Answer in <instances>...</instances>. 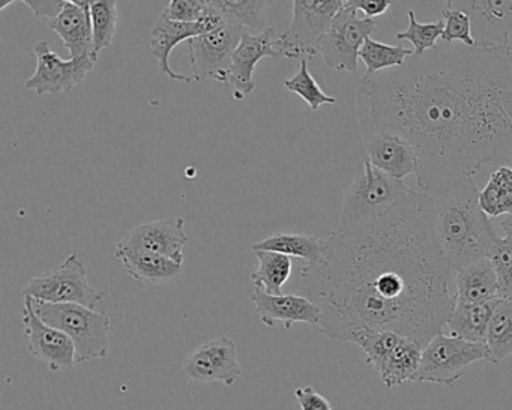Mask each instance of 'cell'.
Masks as SVG:
<instances>
[{
    "label": "cell",
    "mask_w": 512,
    "mask_h": 410,
    "mask_svg": "<svg viewBox=\"0 0 512 410\" xmlns=\"http://www.w3.org/2000/svg\"><path fill=\"white\" fill-rule=\"evenodd\" d=\"M359 94L374 130L412 146L422 193H448L511 158V44L442 41L401 67L365 74Z\"/></svg>",
    "instance_id": "cell-1"
},
{
    "label": "cell",
    "mask_w": 512,
    "mask_h": 410,
    "mask_svg": "<svg viewBox=\"0 0 512 410\" xmlns=\"http://www.w3.org/2000/svg\"><path fill=\"white\" fill-rule=\"evenodd\" d=\"M454 269L440 247L433 196L410 190L364 223L338 226L299 289L322 310L320 332L349 343L359 329H391L427 346L454 305Z\"/></svg>",
    "instance_id": "cell-2"
},
{
    "label": "cell",
    "mask_w": 512,
    "mask_h": 410,
    "mask_svg": "<svg viewBox=\"0 0 512 410\" xmlns=\"http://www.w3.org/2000/svg\"><path fill=\"white\" fill-rule=\"evenodd\" d=\"M433 203L437 239L454 271L490 256L499 236L479 206L473 179L433 196Z\"/></svg>",
    "instance_id": "cell-3"
},
{
    "label": "cell",
    "mask_w": 512,
    "mask_h": 410,
    "mask_svg": "<svg viewBox=\"0 0 512 410\" xmlns=\"http://www.w3.org/2000/svg\"><path fill=\"white\" fill-rule=\"evenodd\" d=\"M38 316L70 337L76 347L77 365L107 358L110 320L104 314L80 304H53L31 298Z\"/></svg>",
    "instance_id": "cell-4"
},
{
    "label": "cell",
    "mask_w": 512,
    "mask_h": 410,
    "mask_svg": "<svg viewBox=\"0 0 512 410\" xmlns=\"http://www.w3.org/2000/svg\"><path fill=\"white\" fill-rule=\"evenodd\" d=\"M409 191L410 188L401 179L380 172L364 157L344 194L340 224L352 226L374 220L385 214Z\"/></svg>",
    "instance_id": "cell-5"
},
{
    "label": "cell",
    "mask_w": 512,
    "mask_h": 410,
    "mask_svg": "<svg viewBox=\"0 0 512 410\" xmlns=\"http://www.w3.org/2000/svg\"><path fill=\"white\" fill-rule=\"evenodd\" d=\"M476 361H488L487 344L473 343L442 331L422 349L416 382L455 385Z\"/></svg>",
    "instance_id": "cell-6"
},
{
    "label": "cell",
    "mask_w": 512,
    "mask_h": 410,
    "mask_svg": "<svg viewBox=\"0 0 512 410\" xmlns=\"http://www.w3.org/2000/svg\"><path fill=\"white\" fill-rule=\"evenodd\" d=\"M343 7L344 0H293L292 23L278 35L281 58L302 61L316 56L320 38Z\"/></svg>",
    "instance_id": "cell-7"
},
{
    "label": "cell",
    "mask_w": 512,
    "mask_h": 410,
    "mask_svg": "<svg viewBox=\"0 0 512 410\" xmlns=\"http://www.w3.org/2000/svg\"><path fill=\"white\" fill-rule=\"evenodd\" d=\"M23 298L53 304H80L95 308L104 298V292L89 284L85 263L77 254H70L55 271L32 278L23 289Z\"/></svg>",
    "instance_id": "cell-8"
},
{
    "label": "cell",
    "mask_w": 512,
    "mask_h": 410,
    "mask_svg": "<svg viewBox=\"0 0 512 410\" xmlns=\"http://www.w3.org/2000/svg\"><path fill=\"white\" fill-rule=\"evenodd\" d=\"M376 29V20L365 19L343 8L320 38L317 55L322 56L331 70L356 74L359 52Z\"/></svg>",
    "instance_id": "cell-9"
},
{
    "label": "cell",
    "mask_w": 512,
    "mask_h": 410,
    "mask_svg": "<svg viewBox=\"0 0 512 410\" xmlns=\"http://www.w3.org/2000/svg\"><path fill=\"white\" fill-rule=\"evenodd\" d=\"M244 32L247 31L224 23L220 28L188 41V58L194 83L214 80L227 86L233 52Z\"/></svg>",
    "instance_id": "cell-10"
},
{
    "label": "cell",
    "mask_w": 512,
    "mask_h": 410,
    "mask_svg": "<svg viewBox=\"0 0 512 410\" xmlns=\"http://www.w3.org/2000/svg\"><path fill=\"white\" fill-rule=\"evenodd\" d=\"M34 53L37 56L35 73L25 82V89L37 95H59L70 92L79 86L94 68L97 59L92 55L82 58H59L47 41L35 44Z\"/></svg>",
    "instance_id": "cell-11"
},
{
    "label": "cell",
    "mask_w": 512,
    "mask_h": 410,
    "mask_svg": "<svg viewBox=\"0 0 512 410\" xmlns=\"http://www.w3.org/2000/svg\"><path fill=\"white\" fill-rule=\"evenodd\" d=\"M182 373L191 382L233 386L242 373L238 346L229 337L206 341L184 359Z\"/></svg>",
    "instance_id": "cell-12"
},
{
    "label": "cell",
    "mask_w": 512,
    "mask_h": 410,
    "mask_svg": "<svg viewBox=\"0 0 512 410\" xmlns=\"http://www.w3.org/2000/svg\"><path fill=\"white\" fill-rule=\"evenodd\" d=\"M23 329L29 353L47 365L50 371H68L76 367V347L68 335L44 322L32 307L31 298L23 304Z\"/></svg>",
    "instance_id": "cell-13"
},
{
    "label": "cell",
    "mask_w": 512,
    "mask_h": 410,
    "mask_svg": "<svg viewBox=\"0 0 512 410\" xmlns=\"http://www.w3.org/2000/svg\"><path fill=\"white\" fill-rule=\"evenodd\" d=\"M224 23L226 22L218 14L212 13L211 10L206 11L205 16L199 22L193 23L175 22V20L167 19L166 16L161 14L160 19L152 28L151 38H149L151 52L154 58L157 59L160 73L169 77L170 80H175V82L193 83V77L176 73L173 70L172 65H170V56H172L173 50L185 41L188 43L199 35L220 28Z\"/></svg>",
    "instance_id": "cell-14"
},
{
    "label": "cell",
    "mask_w": 512,
    "mask_h": 410,
    "mask_svg": "<svg viewBox=\"0 0 512 410\" xmlns=\"http://www.w3.org/2000/svg\"><path fill=\"white\" fill-rule=\"evenodd\" d=\"M278 35L280 34L272 28L256 35L250 32H244L242 35L238 47L233 52L227 83V86L233 89L235 100L242 101L253 94L257 86L254 82V71L262 59L281 58L277 50Z\"/></svg>",
    "instance_id": "cell-15"
},
{
    "label": "cell",
    "mask_w": 512,
    "mask_h": 410,
    "mask_svg": "<svg viewBox=\"0 0 512 410\" xmlns=\"http://www.w3.org/2000/svg\"><path fill=\"white\" fill-rule=\"evenodd\" d=\"M188 241L184 218H166L139 224L119 241L116 248L163 254L184 263V247Z\"/></svg>",
    "instance_id": "cell-16"
},
{
    "label": "cell",
    "mask_w": 512,
    "mask_h": 410,
    "mask_svg": "<svg viewBox=\"0 0 512 410\" xmlns=\"http://www.w3.org/2000/svg\"><path fill=\"white\" fill-rule=\"evenodd\" d=\"M445 10H458L472 20L478 44H509L512 0H446Z\"/></svg>",
    "instance_id": "cell-17"
},
{
    "label": "cell",
    "mask_w": 512,
    "mask_h": 410,
    "mask_svg": "<svg viewBox=\"0 0 512 410\" xmlns=\"http://www.w3.org/2000/svg\"><path fill=\"white\" fill-rule=\"evenodd\" d=\"M364 157L380 172L403 181L416 175L418 160L407 140L389 131L371 130L362 137Z\"/></svg>",
    "instance_id": "cell-18"
},
{
    "label": "cell",
    "mask_w": 512,
    "mask_h": 410,
    "mask_svg": "<svg viewBox=\"0 0 512 410\" xmlns=\"http://www.w3.org/2000/svg\"><path fill=\"white\" fill-rule=\"evenodd\" d=\"M251 301L256 305L260 322L269 328H274L277 323H283L284 329L289 331L295 323L320 326L322 322V310L319 305L305 295H268L262 290L254 289Z\"/></svg>",
    "instance_id": "cell-19"
},
{
    "label": "cell",
    "mask_w": 512,
    "mask_h": 410,
    "mask_svg": "<svg viewBox=\"0 0 512 410\" xmlns=\"http://www.w3.org/2000/svg\"><path fill=\"white\" fill-rule=\"evenodd\" d=\"M115 256L124 265L130 277L146 286L170 284L178 280L182 274V263L163 254L116 248Z\"/></svg>",
    "instance_id": "cell-20"
},
{
    "label": "cell",
    "mask_w": 512,
    "mask_h": 410,
    "mask_svg": "<svg viewBox=\"0 0 512 410\" xmlns=\"http://www.w3.org/2000/svg\"><path fill=\"white\" fill-rule=\"evenodd\" d=\"M454 281L457 287L454 301L479 304L499 299L496 272L488 257L458 268L454 271Z\"/></svg>",
    "instance_id": "cell-21"
},
{
    "label": "cell",
    "mask_w": 512,
    "mask_h": 410,
    "mask_svg": "<svg viewBox=\"0 0 512 410\" xmlns=\"http://www.w3.org/2000/svg\"><path fill=\"white\" fill-rule=\"evenodd\" d=\"M49 28L61 38L65 49L70 53V59L82 58L94 52L89 11L73 4H65L61 13L50 20Z\"/></svg>",
    "instance_id": "cell-22"
},
{
    "label": "cell",
    "mask_w": 512,
    "mask_h": 410,
    "mask_svg": "<svg viewBox=\"0 0 512 410\" xmlns=\"http://www.w3.org/2000/svg\"><path fill=\"white\" fill-rule=\"evenodd\" d=\"M496 301L479 302V304L454 301L445 323L449 335L473 341V343H485Z\"/></svg>",
    "instance_id": "cell-23"
},
{
    "label": "cell",
    "mask_w": 512,
    "mask_h": 410,
    "mask_svg": "<svg viewBox=\"0 0 512 410\" xmlns=\"http://www.w3.org/2000/svg\"><path fill=\"white\" fill-rule=\"evenodd\" d=\"M422 346L413 338L403 335L400 343L389 353L382 365L377 368L380 379L386 388H395L407 382H416L421 364Z\"/></svg>",
    "instance_id": "cell-24"
},
{
    "label": "cell",
    "mask_w": 512,
    "mask_h": 410,
    "mask_svg": "<svg viewBox=\"0 0 512 410\" xmlns=\"http://www.w3.org/2000/svg\"><path fill=\"white\" fill-rule=\"evenodd\" d=\"M253 251H274L284 256L298 257L307 265H316L322 260L325 239L298 233H277L251 247Z\"/></svg>",
    "instance_id": "cell-25"
},
{
    "label": "cell",
    "mask_w": 512,
    "mask_h": 410,
    "mask_svg": "<svg viewBox=\"0 0 512 410\" xmlns=\"http://www.w3.org/2000/svg\"><path fill=\"white\" fill-rule=\"evenodd\" d=\"M271 0H208V10L244 31H266L263 14Z\"/></svg>",
    "instance_id": "cell-26"
},
{
    "label": "cell",
    "mask_w": 512,
    "mask_h": 410,
    "mask_svg": "<svg viewBox=\"0 0 512 410\" xmlns=\"http://www.w3.org/2000/svg\"><path fill=\"white\" fill-rule=\"evenodd\" d=\"M485 344L491 364H499L512 355V302L497 299Z\"/></svg>",
    "instance_id": "cell-27"
},
{
    "label": "cell",
    "mask_w": 512,
    "mask_h": 410,
    "mask_svg": "<svg viewBox=\"0 0 512 410\" xmlns=\"http://www.w3.org/2000/svg\"><path fill=\"white\" fill-rule=\"evenodd\" d=\"M259 268L251 274L256 289L268 295H281L284 284L292 275V259L274 251H254Z\"/></svg>",
    "instance_id": "cell-28"
},
{
    "label": "cell",
    "mask_w": 512,
    "mask_h": 410,
    "mask_svg": "<svg viewBox=\"0 0 512 410\" xmlns=\"http://www.w3.org/2000/svg\"><path fill=\"white\" fill-rule=\"evenodd\" d=\"M479 206L490 218L512 214V169L499 166L488 179L484 190L479 191Z\"/></svg>",
    "instance_id": "cell-29"
},
{
    "label": "cell",
    "mask_w": 512,
    "mask_h": 410,
    "mask_svg": "<svg viewBox=\"0 0 512 410\" xmlns=\"http://www.w3.org/2000/svg\"><path fill=\"white\" fill-rule=\"evenodd\" d=\"M94 40V55L98 59L103 50L109 49L118 29V0H97L89 10Z\"/></svg>",
    "instance_id": "cell-30"
},
{
    "label": "cell",
    "mask_w": 512,
    "mask_h": 410,
    "mask_svg": "<svg viewBox=\"0 0 512 410\" xmlns=\"http://www.w3.org/2000/svg\"><path fill=\"white\" fill-rule=\"evenodd\" d=\"M415 55L413 50L404 49L403 46H389V44L379 43L373 38H367L359 59L367 67V76L382 73V71L391 70V68L401 67L410 56Z\"/></svg>",
    "instance_id": "cell-31"
},
{
    "label": "cell",
    "mask_w": 512,
    "mask_h": 410,
    "mask_svg": "<svg viewBox=\"0 0 512 410\" xmlns=\"http://www.w3.org/2000/svg\"><path fill=\"white\" fill-rule=\"evenodd\" d=\"M283 85L287 91L293 92L301 100H304L313 112H317L322 106H332L337 103V98L325 94L316 79L311 76L310 70H308V59H302L298 73L290 79L284 80Z\"/></svg>",
    "instance_id": "cell-32"
},
{
    "label": "cell",
    "mask_w": 512,
    "mask_h": 410,
    "mask_svg": "<svg viewBox=\"0 0 512 410\" xmlns=\"http://www.w3.org/2000/svg\"><path fill=\"white\" fill-rule=\"evenodd\" d=\"M409 28L397 34V40L409 41L413 46L415 56H422L428 50L437 46V40H442L443 20L433 23H419L415 11L409 10Z\"/></svg>",
    "instance_id": "cell-33"
},
{
    "label": "cell",
    "mask_w": 512,
    "mask_h": 410,
    "mask_svg": "<svg viewBox=\"0 0 512 410\" xmlns=\"http://www.w3.org/2000/svg\"><path fill=\"white\" fill-rule=\"evenodd\" d=\"M488 259L496 272L499 298L512 302V238L497 239Z\"/></svg>",
    "instance_id": "cell-34"
},
{
    "label": "cell",
    "mask_w": 512,
    "mask_h": 410,
    "mask_svg": "<svg viewBox=\"0 0 512 410\" xmlns=\"http://www.w3.org/2000/svg\"><path fill=\"white\" fill-rule=\"evenodd\" d=\"M442 20L443 43H460L469 47H475L478 44L473 38L472 20L466 13L443 8Z\"/></svg>",
    "instance_id": "cell-35"
},
{
    "label": "cell",
    "mask_w": 512,
    "mask_h": 410,
    "mask_svg": "<svg viewBox=\"0 0 512 410\" xmlns=\"http://www.w3.org/2000/svg\"><path fill=\"white\" fill-rule=\"evenodd\" d=\"M208 11V0H170L163 16L175 22H199Z\"/></svg>",
    "instance_id": "cell-36"
},
{
    "label": "cell",
    "mask_w": 512,
    "mask_h": 410,
    "mask_svg": "<svg viewBox=\"0 0 512 410\" xmlns=\"http://www.w3.org/2000/svg\"><path fill=\"white\" fill-rule=\"evenodd\" d=\"M394 0H344V7L347 11L365 19H376L388 13Z\"/></svg>",
    "instance_id": "cell-37"
},
{
    "label": "cell",
    "mask_w": 512,
    "mask_h": 410,
    "mask_svg": "<svg viewBox=\"0 0 512 410\" xmlns=\"http://www.w3.org/2000/svg\"><path fill=\"white\" fill-rule=\"evenodd\" d=\"M296 401L301 410H332L331 403L316 391L313 386L295 389Z\"/></svg>",
    "instance_id": "cell-38"
},
{
    "label": "cell",
    "mask_w": 512,
    "mask_h": 410,
    "mask_svg": "<svg viewBox=\"0 0 512 410\" xmlns=\"http://www.w3.org/2000/svg\"><path fill=\"white\" fill-rule=\"evenodd\" d=\"M20 2L28 5L29 10L38 19H55L61 13L62 8L65 7L64 0H20Z\"/></svg>",
    "instance_id": "cell-39"
},
{
    "label": "cell",
    "mask_w": 512,
    "mask_h": 410,
    "mask_svg": "<svg viewBox=\"0 0 512 410\" xmlns=\"http://www.w3.org/2000/svg\"><path fill=\"white\" fill-rule=\"evenodd\" d=\"M500 227H502L503 232H505V236L512 238V214L500 218Z\"/></svg>",
    "instance_id": "cell-40"
},
{
    "label": "cell",
    "mask_w": 512,
    "mask_h": 410,
    "mask_svg": "<svg viewBox=\"0 0 512 410\" xmlns=\"http://www.w3.org/2000/svg\"><path fill=\"white\" fill-rule=\"evenodd\" d=\"M65 4H73L76 7L83 8V10L89 11L91 10L92 5L97 2V0H64Z\"/></svg>",
    "instance_id": "cell-41"
},
{
    "label": "cell",
    "mask_w": 512,
    "mask_h": 410,
    "mask_svg": "<svg viewBox=\"0 0 512 410\" xmlns=\"http://www.w3.org/2000/svg\"><path fill=\"white\" fill-rule=\"evenodd\" d=\"M506 166L511 167L512 169V155L511 158H509L508 164H506Z\"/></svg>",
    "instance_id": "cell-42"
}]
</instances>
